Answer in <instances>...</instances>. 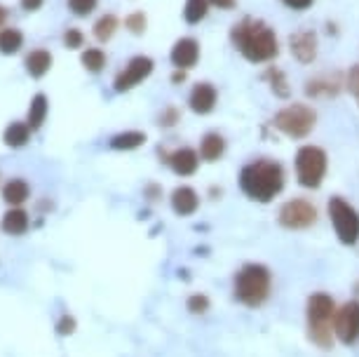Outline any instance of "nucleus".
<instances>
[{
    "instance_id": "f257e3e1",
    "label": "nucleus",
    "mask_w": 359,
    "mask_h": 357,
    "mask_svg": "<svg viewBox=\"0 0 359 357\" xmlns=\"http://www.w3.org/2000/svg\"><path fill=\"white\" fill-rule=\"evenodd\" d=\"M240 188L249 200L270 202L284 188V170L275 160H254L240 172Z\"/></svg>"
},
{
    "instance_id": "f03ea898",
    "label": "nucleus",
    "mask_w": 359,
    "mask_h": 357,
    "mask_svg": "<svg viewBox=\"0 0 359 357\" xmlns=\"http://www.w3.org/2000/svg\"><path fill=\"white\" fill-rule=\"evenodd\" d=\"M233 43L237 50L254 64L270 62L273 57H277V50H280L275 33L270 31L266 24L254 22V19H245L242 24L235 26Z\"/></svg>"
},
{
    "instance_id": "7ed1b4c3",
    "label": "nucleus",
    "mask_w": 359,
    "mask_h": 357,
    "mask_svg": "<svg viewBox=\"0 0 359 357\" xmlns=\"http://www.w3.org/2000/svg\"><path fill=\"white\" fill-rule=\"evenodd\" d=\"M273 292V273L263 264H247L235 273L233 296L247 308H261Z\"/></svg>"
},
{
    "instance_id": "20e7f679",
    "label": "nucleus",
    "mask_w": 359,
    "mask_h": 357,
    "mask_svg": "<svg viewBox=\"0 0 359 357\" xmlns=\"http://www.w3.org/2000/svg\"><path fill=\"white\" fill-rule=\"evenodd\" d=\"M336 301L329 294L317 292L310 294L306 301V320H308V336L315 346L324 350L334 343V320H336Z\"/></svg>"
},
{
    "instance_id": "39448f33",
    "label": "nucleus",
    "mask_w": 359,
    "mask_h": 357,
    "mask_svg": "<svg viewBox=\"0 0 359 357\" xmlns=\"http://www.w3.org/2000/svg\"><path fill=\"white\" fill-rule=\"evenodd\" d=\"M327 174V153L317 146H303L296 153V177L306 188H320Z\"/></svg>"
},
{
    "instance_id": "423d86ee",
    "label": "nucleus",
    "mask_w": 359,
    "mask_h": 357,
    "mask_svg": "<svg viewBox=\"0 0 359 357\" xmlns=\"http://www.w3.org/2000/svg\"><path fill=\"white\" fill-rule=\"evenodd\" d=\"M315 120H317V116L310 106L291 104V106H287V109H282L280 113H277L273 125L291 139H303L313 132Z\"/></svg>"
},
{
    "instance_id": "0eeeda50",
    "label": "nucleus",
    "mask_w": 359,
    "mask_h": 357,
    "mask_svg": "<svg viewBox=\"0 0 359 357\" xmlns=\"http://www.w3.org/2000/svg\"><path fill=\"white\" fill-rule=\"evenodd\" d=\"M327 210H329V219H331V224H334L338 240L348 247L357 245L359 242V214L355 207L348 205L343 198H331Z\"/></svg>"
},
{
    "instance_id": "6e6552de",
    "label": "nucleus",
    "mask_w": 359,
    "mask_h": 357,
    "mask_svg": "<svg viewBox=\"0 0 359 357\" xmlns=\"http://www.w3.org/2000/svg\"><path fill=\"white\" fill-rule=\"evenodd\" d=\"M334 334L345 346H355L359 341V301H348L338 308L334 320Z\"/></svg>"
},
{
    "instance_id": "1a4fd4ad",
    "label": "nucleus",
    "mask_w": 359,
    "mask_h": 357,
    "mask_svg": "<svg viewBox=\"0 0 359 357\" xmlns=\"http://www.w3.org/2000/svg\"><path fill=\"white\" fill-rule=\"evenodd\" d=\"M317 221V210L308 200H289L280 210V224L289 231H303Z\"/></svg>"
},
{
    "instance_id": "9d476101",
    "label": "nucleus",
    "mask_w": 359,
    "mask_h": 357,
    "mask_svg": "<svg viewBox=\"0 0 359 357\" xmlns=\"http://www.w3.org/2000/svg\"><path fill=\"white\" fill-rule=\"evenodd\" d=\"M153 71V59L148 57H134L130 64L125 66L123 73H118L115 78V92H127L132 87H137L141 80L151 76Z\"/></svg>"
},
{
    "instance_id": "9b49d317",
    "label": "nucleus",
    "mask_w": 359,
    "mask_h": 357,
    "mask_svg": "<svg viewBox=\"0 0 359 357\" xmlns=\"http://www.w3.org/2000/svg\"><path fill=\"white\" fill-rule=\"evenodd\" d=\"M200 57V45L193 38H181L179 43L172 47V64L176 69H191Z\"/></svg>"
},
{
    "instance_id": "f8f14e48",
    "label": "nucleus",
    "mask_w": 359,
    "mask_h": 357,
    "mask_svg": "<svg viewBox=\"0 0 359 357\" xmlns=\"http://www.w3.org/2000/svg\"><path fill=\"white\" fill-rule=\"evenodd\" d=\"M167 163L174 170V174H179V177H191V174L198 172L200 158L193 148H179V151H174L172 156H169Z\"/></svg>"
},
{
    "instance_id": "ddd939ff",
    "label": "nucleus",
    "mask_w": 359,
    "mask_h": 357,
    "mask_svg": "<svg viewBox=\"0 0 359 357\" xmlns=\"http://www.w3.org/2000/svg\"><path fill=\"white\" fill-rule=\"evenodd\" d=\"M198 207H200V198L191 186H179L172 193V210L179 217H191V214L198 212Z\"/></svg>"
},
{
    "instance_id": "4468645a",
    "label": "nucleus",
    "mask_w": 359,
    "mask_h": 357,
    "mask_svg": "<svg viewBox=\"0 0 359 357\" xmlns=\"http://www.w3.org/2000/svg\"><path fill=\"white\" fill-rule=\"evenodd\" d=\"M188 104H191V109L195 113H200V116H205V113H212L214 106H216V90H214V85H209V83L195 85L193 92H191V99H188Z\"/></svg>"
},
{
    "instance_id": "2eb2a0df",
    "label": "nucleus",
    "mask_w": 359,
    "mask_h": 357,
    "mask_svg": "<svg viewBox=\"0 0 359 357\" xmlns=\"http://www.w3.org/2000/svg\"><path fill=\"white\" fill-rule=\"evenodd\" d=\"M291 52L301 59L303 64L313 62L315 55H317V40L313 33H298V36L291 38Z\"/></svg>"
},
{
    "instance_id": "dca6fc26",
    "label": "nucleus",
    "mask_w": 359,
    "mask_h": 357,
    "mask_svg": "<svg viewBox=\"0 0 359 357\" xmlns=\"http://www.w3.org/2000/svg\"><path fill=\"white\" fill-rule=\"evenodd\" d=\"M3 231L8 235H22L29 231V214L24 210H19V207H12L10 212H5L3 217Z\"/></svg>"
},
{
    "instance_id": "f3484780",
    "label": "nucleus",
    "mask_w": 359,
    "mask_h": 357,
    "mask_svg": "<svg viewBox=\"0 0 359 357\" xmlns=\"http://www.w3.org/2000/svg\"><path fill=\"white\" fill-rule=\"evenodd\" d=\"M223 151H226V141H223L221 134H214V132L205 134V139H202V144H200L202 160H207V163H216V160L223 156Z\"/></svg>"
},
{
    "instance_id": "a211bd4d",
    "label": "nucleus",
    "mask_w": 359,
    "mask_h": 357,
    "mask_svg": "<svg viewBox=\"0 0 359 357\" xmlns=\"http://www.w3.org/2000/svg\"><path fill=\"white\" fill-rule=\"evenodd\" d=\"M29 184H26L24 179H12L5 184L3 188V200L8 202V205L12 207H19V205H24L26 200H29Z\"/></svg>"
},
{
    "instance_id": "6ab92c4d",
    "label": "nucleus",
    "mask_w": 359,
    "mask_h": 357,
    "mask_svg": "<svg viewBox=\"0 0 359 357\" xmlns=\"http://www.w3.org/2000/svg\"><path fill=\"white\" fill-rule=\"evenodd\" d=\"M52 66V55L45 50H33L29 57H26V71H29L31 78H43Z\"/></svg>"
},
{
    "instance_id": "aec40b11",
    "label": "nucleus",
    "mask_w": 359,
    "mask_h": 357,
    "mask_svg": "<svg viewBox=\"0 0 359 357\" xmlns=\"http://www.w3.org/2000/svg\"><path fill=\"white\" fill-rule=\"evenodd\" d=\"M45 116H47V97L45 94H36V97L31 99L29 116H26V125L31 127V132H36L43 127Z\"/></svg>"
},
{
    "instance_id": "412c9836",
    "label": "nucleus",
    "mask_w": 359,
    "mask_h": 357,
    "mask_svg": "<svg viewBox=\"0 0 359 357\" xmlns=\"http://www.w3.org/2000/svg\"><path fill=\"white\" fill-rule=\"evenodd\" d=\"M144 144H146L144 132H123V134H115L111 139L113 151H134V148H139Z\"/></svg>"
},
{
    "instance_id": "4be33fe9",
    "label": "nucleus",
    "mask_w": 359,
    "mask_h": 357,
    "mask_svg": "<svg viewBox=\"0 0 359 357\" xmlns=\"http://www.w3.org/2000/svg\"><path fill=\"white\" fill-rule=\"evenodd\" d=\"M29 137H31V127L26 123H12L8 130L3 134V141L12 148H22L29 144Z\"/></svg>"
},
{
    "instance_id": "5701e85b",
    "label": "nucleus",
    "mask_w": 359,
    "mask_h": 357,
    "mask_svg": "<svg viewBox=\"0 0 359 357\" xmlns=\"http://www.w3.org/2000/svg\"><path fill=\"white\" fill-rule=\"evenodd\" d=\"M24 36L17 29H5L0 33V52L3 55H15V52L22 50Z\"/></svg>"
},
{
    "instance_id": "b1692460",
    "label": "nucleus",
    "mask_w": 359,
    "mask_h": 357,
    "mask_svg": "<svg viewBox=\"0 0 359 357\" xmlns=\"http://www.w3.org/2000/svg\"><path fill=\"white\" fill-rule=\"evenodd\" d=\"M207 10H209V0H186L184 17L188 24H198L207 17Z\"/></svg>"
},
{
    "instance_id": "393cba45",
    "label": "nucleus",
    "mask_w": 359,
    "mask_h": 357,
    "mask_svg": "<svg viewBox=\"0 0 359 357\" xmlns=\"http://www.w3.org/2000/svg\"><path fill=\"white\" fill-rule=\"evenodd\" d=\"M115 29H118V19L113 15H106L94 24V36H97V40H101V43H106V40L113 38Z\"/></svg>"
},
{
    "instance_id": "a878e982",
    "label": "nucleus",
    "mask_w": 359,
    "mask_h": 357,
    "mask_svg": "<svg viewBox=\"0 0 359 357\" xmlns=\"http://www.w3.org/2000/svg\"><path fill=\"white\" fill-rule=\"evenodd\" d=\"M83 66L90 73H99L106 66V55L101 50H97V47H92V50L83 52Z\"/></svg>"
},
{
    "instance_id": "bb28decb",
    "label": "nucleus",
    "mask_w": 359,
    "mask_h": 357,
    "mask_svg": "<svg viewBox=\"0 0 359 357\" xmlns=\"http://www.w3.org/2000/svg\"><path fill=\"white\" fill-rule=\"evenodd\" d=\"M209 296L207 294H193V296H188V301H186V308L191 311L193 315H205L209 311Z\"/></svg>"
},
{
    "instance_id": "cd10ccee",
    "label": "nucleus",
    "mask_w": 359,
    "mask_h": 357,
    "mask_svg": "<svg viewBox=\"0 0 359 357\" xmlns=\"http://www.w3.org/2000/svg\"><path fill=\"white\" fill-rule=\"evenodd\" d=\"M69 8H71L73 15L87 17L94 8H97V0H69Z\"/></svg>"
},
{
    "instance_id": "c85d7f7f",
    "label": "nucleus",
    "mask_w": 359,
    "mask_h": 357,
    "mask_svg": "<svg viewBox=\"0 0 359 357\" xmlns=\"http://www.w3.org/2000/svg\"><path fill=\"white\" fill-rule=\"evenodd\" d=\"M76 327H78V322L73 315H62V320L57 322V334L59 336H71V334H76Z\"/></svg>"
},
{
    "instance_id": "c756f323",
    "label": "nucleus",
    "mask_w": 359,
    "mask_h": 357,
    "mask_svg": "<svg viewBox=\"0 0 359 357\" xmlns=\"http://www.w3.org/2000/svg\"><path fill=\"white\" fill-rule=\"evenodd\" d=\"M125 24H127V29H130L132 33H144L146 31V17L141 15V12H137V15H130L125 19Z\"/></svg>"
},
{
    "instance_id": "7c9ffc66",
    "label": "nucleus",
    "mask_w": 359,
    "mask_h": 357,
    "mask_svg": "<svg viewBox=\"0 0 359 357\" xmlns=\"http://www.w3.org/2000/svg\"><path fill=\"white\" fill-rule=\"evenodd\" d=\"M64 45L69 47V50H78V47H83V33L78 29H69L64 33Z\"/></svg>"
},
{
    "instance_id": "2f4dec72",
    "label": "nucleus",
    "mask_w": 359,
    "mask_h": 357,
    "mask_svg": "<svg viewBox=\"0 0 359 357\" xmlns=\"http://www.w3.org/2000/svg\"><path fill=\"white\" fill-rule=\"evenodd\" d=\"M348 90L352 92V97H355L359 104V66H352L348 73Z\"/></svg>"
},
{
    "instance_id": "473e14b6",
    "label": "nucleus",
    "mask_w": 359,
    "mask_h": 357,
    "mask_svg": "<svg viewBox=\"0 0 359 357\" xmlns=\"http://www.w3.org/2000/svg\"><path fill=\"white\" fill-rule=\"evenodd\" d=\"M284 5H289L291 10H306L313 5V0H282Z\"/></svg>"
},
{
    "instance_id": "72a5a7b5",
    "label": "nucleus",
    "mask_w": 359,
    "mask_h": 357,
    "mask_svg": "<svg viewBox=\"0 0 359 357\" xmlns=\"http://www.w3.org/2000/svg\"><path fill=\"white\" fill-rule=\"evenodd\" d=\"M40 5H43V0H22V8L26 12H36L40 10Z\"/></svg>"
},
{
    "instance_id": "f704fd0d",
    "label": "nucleus",
    "mask_w": 359,
    "mask_h": 357,
    "mask_svg": "<svg viewBox=\"0 0 359 357\" xmlns=\"http://www.w3.org/2000/svg\"><path fill=\"white\" fill-rule=\"evenodd\" d=\"M212 5H216L219 10H230V8H235V0H209Z\"/></svg>"
},
{
    "instance_id": "c9c22d12",
    "label": "nucleus",
    "mask_w": 359,
    "mask_h": 357,
    "mask_svg": "<svg viewBox=\"0 0 359 357\" xmlns=\"http://www.w3.org/2000/svg\"><path fill=\"white\" fill-rule=\"evenodd\" d=\"M174 118H176V113L174 111H167L165 116L160 118V125H174Z\"/></svg>"
},
{
    "instance_id": "e433bc0d",
    "label": "nucleus",
    "mask_w": 359,
    "mask_h": 357,
    "mask_svg": "<svg viewBox=\"0 0 359 357\" xmlns=\"http://www.w3.org/2000/svg\"><path fill=\"white\" fill-rule=\"evenodd\" d=\"M5 19H8V10H5L3 5H0V26L5 24Z\"/></svg>"
}]
</instances>
